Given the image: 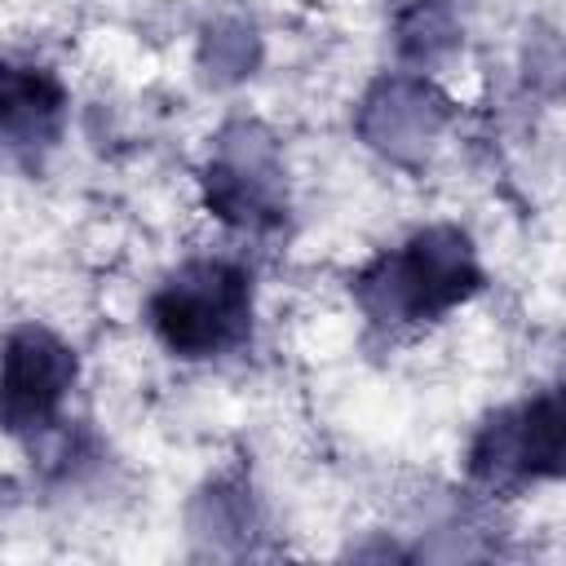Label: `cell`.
I'll return each instance as SVG.
<instances>
[{
  "mask_svg": "<svg viewBox=\"0 0 566 566\" xmlns=\"http://www.w3.org/2000/svg\"><path fill=\"white\" fill-rule=\"evenodd\" d=\"M71 380H75V349L66 340H57L49 327L35 323L13 327L4 354V424L13 433L49 424Z\"/></svg>",
  "mask_w": 566,
  "mask_h": 566,
  "instance_id": "4",
  "label": "cell"
},
{
  "mask_svg": "<svg viewBox=\"0 0 566 566\" xmlns=\"http://www.w3.org/2000/svg\"><path fill=\"white\" fill-rule=\"evenodd\" d=\"M469 473L491 491L566 478V385L491 411L469 442Z\"/></svg>",
  "mask_w": 566,
  "mask_h": 566,
  "instance_id": "3",
  "label": "cell"
},
{
  "mask_svg": "<svg viewBox=\"0 0 566 566\" xmlns=\"http://www.w3.org/2000/svg\"><path fill=\"white\" fill-rule=\"evenodd\" d=\"M482 287V265L460 226H424L407 243L380 252L358 279L354 296L380 327L433 323Z\"/></svg>",
  "mask_w": 566,
  "mask_h": 566,
  "instance_id": "1",
  "label": "cell"
},
{
  "mask_svg": "<svg viewBox=\"0 0 566 566\" xmlns=\"http://www.w3.org/2000/svg\"><path fill=\"white\" fill-rule=\"evenodd\" d=\"M146 318L159 345L177 358L230 354L252 332V274L226 256L186 261L155 287Z\"/></svg>",
  "mask_w": 566,
  "mask_h": 566,
  "instance_id": "2",
  "label": "cell"
},
{
  "mask_svg": "<svg viewBox=\"0 0 566 566\" xmlns=\"http://www.w3.org/2000/svg\"><path fill=\"white\" fill-rule=\"evenodd\" d=\"M66 93L44 66H9L4 71V133L13 146H35L57 133Z\"/></svg>",
  "mask_w": 566,
  "mask_h": 566,
  "instance_id": "5",
  "label": "cell"
}]
</instances>
